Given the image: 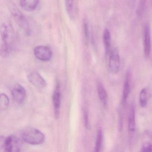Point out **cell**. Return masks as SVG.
<instances>
[{
    "mask_svg": "<svg viewBox=\"0 0 152 152\" xmlns=\"http://www.w3.org/2000/svg\"><path fill=\"white\" fill-rule=\"evenodd\" d=\"M21 137L24 142L32 145L42 144L45 139L44 134L40 130L34 128L26 129L22 132Z\"/></svg>",
    "mask_w": 152,
    "mask_h": 152,
    "instance_id": "1",
    "label": "cell"
},
{
    "mask_svg": "<svg viewBox=\"0 0 152 152\" xmlns=\"http://www.w3.org/2000/svg\"><path fill=\"white\" fill-rule=\"evenodd\" d=\"M22 147V141L15 136L6 137L5 152H20Z\"/></svg>",
    "mask_w": 152,
    "mask_h": 152,
    "instance_id": "2",
    "label": "cell"
},
{
    "mask_svg": "<svg viewBox=\"0 0 152 152\" xmlns=\"http://www.w3.org/2000/svg\"><path fill=\"white\" fill-rule=\"evenodd\" d=\"M35 56L42 61H49L52 56V52L48 46H39L34 50Z\"/></svg>",
    "mask_w": 152,
    "mask_h": 152,
    "instance_id": "3",
    "label": "cell"
},
{
    "mask_svg": "<svg viewBox=\"0 0 152 152\" xmlns=\"http://www.w3.org/2000/svg\"><path fill=\"white\" fill-rule=\"evenodd\" d=\"M108 56L110 70L113 74H117L119 70L120 66V59L118 53L116 50L112 49Z\"/></svg>",
    "mask_w": 152,
    "mask_h": 152,
    "instance_id": "4",
    "label": "cell"
},
{
    "mask_svg": "<svg viewBox=\"0 0 152 152\" xmlns=\"http://www.w3.org/2000/svg\"><path fill=\"white\" fill-rule=\"evenodd\" d=\"M53 104L54 108V115L56 118L59 116L61 105V93L59 83L57 82L53 94Z\"/></svg>",
    "mask_w": 152,
    "mask_h": 152,
    "instance_id": "5",
    "label": "cell"
},
{
    "mask_svg": "<svg viewBox=\"0 0 152 152\" xmlns=\"http://www.w3.org/2000/svg\"><path fill=\"white\" fill-rule=\"evenodd\" d=\"M11 93L13 99L20 104H22L26 99V90L21 85H15L12 89Z\"/></svg>",
    "mask_w": 152,
    "mask_h": 152,
    "instance_id": "6",
    "label": "cell"
},
{
    "mask_svg": "<svg viewBox=\"0 0 152 152\" xmlns=\"http://www.w3.org/2000/svg\"><path fill=\"white\" fill-rule=\"evenodd\" d=\"M28 79L29 82L37 88H44L46 86L45 80L38 72H32L28 76Z\"/></svg>",
    "mask_w": 152,
    "mask_h": 152,
    "instance_id": "7",
    "label": "cell"
},
{
    "mask_svg": "<svg viewBox=\"0 0 152 152\" xmlns=\"http://www.w3.org/2000/svg\"><path fill=\"white\" fill-rule=\"evenodd\" d=\"M12 14L21 28H23L26 33H29L30 31L29 26L27 20L23 14L17 10H12Z\"/></svg>",
    "mask_w": 152,
    "mask_h": 152,
    "instance_id": "8",
    "label": "cell"
},
{
    "mask_svg": "<svg viewBox=\"0 0 152 152\" xmlns=\"http://www.w3.org/2000/svg\"><path fill=\"white\" fill-rule=\"evenodd\" d=\"M10 29L9 26L5 24H3L0 26V34L2 42L9 46L12 38V30Z\"/></svg>",
    "mask_w": 152,
    "mask_h": 152,
    "instance_id": "9",
    "label": "cell"
},
{
    "mask_svg": "<svg viewBox=\"0 0 152 152\" xmlns=\"http://www.w3.org/2000/svg\"><path fill=\"white\" fill-rule=\"evenodd\" d=\"M131 73L129 70H128L125 77L123 86V96L122 100L123 103H125L128 98L131 89Z\"/></svg>",
    "mask_w": 152,
    "mask_h": 152,
    "instance_id": "10",
    "label": "cell"
},
{
    "mask_svg": "<svg viewBox=\"0 0 152 152\" xmlns=\"http://www.w3.org/2000/svg\"><path fill=\"white\" fill-rule=\"evenodd\" d=\"M151 35L148 26H146L145 29L144 38V51L145 57H148L151 53Z\"/></svg>",
    "mask_w": 152,
    "mask_h": 152,
    "instance_id": "11",
    "label": "cell"
},
{
    "mask_svg": "<svg viewBox=\"0 0 152 152\" xmlns=\"http://www.w3.org/2000/svg\"><path fill=\"white\" fill-rule=\"evenodd\" d=\"M128 128L129 132L131 134L134 133L135 131V110L134 105L133 104H131L130 110H129Z\"/></svg>",
    "mask_w": 152,
    "mask_h": 152,
    "instance_id": "12",
    "label": "cell"
},
{
    "mask_svg": "<svg viewBox=\"0 0 152 152\" xmlns=\"http://www.w3.org/2000/svg\"><path fill=\"white\" fill-rule=\"evenodd\" d=\"M97 90L99 99L105 108L107 107L108 103V95L106 90L101 81L97 82Z\"/></svg>",
    "mask_w": 152,
    "mask_h": 152,
    "instance_id": "13",
    "label": "cell"
},
{
    "mask_svg": "<svg viewBox=\"0 0 152 152\" xmlns=\"http://www.w3.org/2000/svg\"><path fill=\"white\" fill-rule=\"evenodd\" d=\"M39 0H20V6L25 10H34L38 5Z\"/></svg>",
    "mask_w": 152,
    "mask_h": 152,
    "instance_id": "14",
    "label": "cell"
},
{
    "mask_svg": "<svg viewBox=\"0 0 152 152\" xmlns=\"http://www.w3.org/2000/svg\"><path fill=\"white\" fill-rule=\"evenodd\" d=\"M103 43L105 50V55L108 56L112 50L111 44L110 34L109 30L105 29L103 34Z\"/></svg>",
    "mask_w": 152,
    "mask_h": 152,
    "instance_id": "15",
    "label": "cell"
},
{
    "mask_svg": "<svg viewBox=\"0 0 152 152\" xmlns=\"http://www.w3.org/2000/svg\"><path fill=\"white\" fill-rule=\"evenodd\" d=\"M9 98L4 93H0V111H4L8 109L9 105Z\"/></svg>",
    "mask_w": 152,
    "mask_h": 152,
    "instance_id": "16",
    "label": "cell"
},
{
    "mask_svg": "<svg viewBox=\"0 0 152 152\" xmlns=\"http://www.w3.org/2000/svg\"><path fill=\"white\" fill-rule=\"evenodd\" d=\"M103 142L102 131L101 128L98 129L96 135V141L95 147L94 151L100 152L102 149Z\"/></svg>",
    "mask_w": 152,
    "mask_h": 152,
    "instance_id": "17",
    "label": "cell"
},
{
    "mask_svg": "<svg viewBox=\"0 0 152 152\" xmlns=\"http://www.w3.org/2000/svg\"><path fill=\"white\" fill-rule=\"evenodd\" d=\"M83 34L84 42L87 44L90 40V32L88 23L86 20H84L83 22Z\"/></svg>",
    "mask_w": 152,
    "mask_h": 152,
    "instance_id": "18",
    "label": "cell"
},
{
    "mask_svg": "<svg viewBox=\"0 0 152 152\" xmlns=\"http://www.w3.org/2000/svg\"><path fill=\"white\" fill-rule=\"evenodd\" d=\"M140 103L141 107L145 108L146 107L147 104V91L145 88H143L140 92Z\"/></svg>",
    "mask_w": 152,
    "mask_h": 152,
    "instance_id": "19",
    "label": "cell"
},
{
    "mask_svg": "<svg viewBox=\"0 0 152 152\" xmlns=\"http://www.w3.org/2000/svg\"><path fill=\"white\" fill-rule=\"evenodd\" d=\"M66 9L69 15L71 17L73 16L74 0H65Z\"/></svg>",
    "mask_w": 152,
    "mask_h": 152,
    "instance_id": "20",
    "label": "cell"
},
{
    "mask_svg": "<svg viewBox=\"0 0 152 152\" xmlns=\"http://www.w3.org/2000/svg\"><path fill=\"white\" fill-rule=\"evenodd\" d=\"M83 112H84L83 117H84V125L87 129H90V125L89 123V118H88V112L86 109H84Z\"/></svg>",
    "mask_w": 152,
    "mask_h": 152,
    "instance_id": "21",
    "label": "cell"
},
{
    "mask_svg": "<svg viewBox=\"0 0 152 152\" xmlns=\"http://www.w3.org/2000/svg\"><path fill=\"white\" fill-rule=\"evenodd\" d=\"M141 151L143 152H152V144L149 142H146L143 145Z\"/></svg>",
    "mask_w": 152,
    "mask_h": 152,
    "instance_id": "22",
    "label": "cell"
},
{
    "mask_svg": "<svg viewBox=\"0 0 152 152\" xmlns=\"http://www.w3.org/2000/svg\"><path fill=\"white\" fill-rule=\"evenodd\" d=\"M146 1V0H141L139 8L138 9V10L137 11V14L139 16H141L144 10Z\"/></svg>",
    "mask_w": 152,
    "mask_h": 152,
    "instance_id": "23",
    "label": "cell"
},
{
    "mask_svg": "<svg viewBox=\"0 0 152 152\" xmlns=\"http://www.w3.org/2000/svg\"><path fill=\"white\" fill-rule=\"evenodd\" d=\"M6 137L0 136V151L5 152Z\"/></svg>",
    "mask_w": 152,
    "mask_h": 152,
    "instance_id": "24",
    "label": "cell"
},
{
    "mask_svg": "<svg viewBox=\"0 0 152 152\" xmlns=\"http://www.w3.org/2000/svg\"><path fill=\"white\" fill-rule=\"evenodd\" d=\"M132 1L135 2L136 1V0H132Z\"/></svg>",
    "mask_w": 152,
    "mask_h": 152,
    "instance_id": "25",
    "label": "cell"
}]
</instances>
